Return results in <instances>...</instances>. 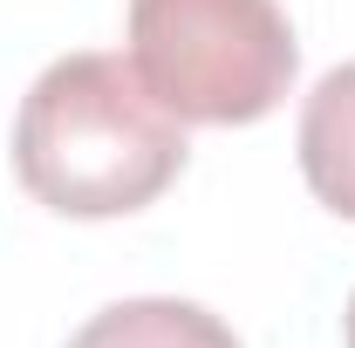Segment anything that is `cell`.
<instances>
[{
    "instance_id": "cell-1",
    "label": "cell",
    "mask_w": 355,
    "mask_h": 348,
    "mask_svg": "<svg viewBox=\"0 0 355 348\" xmlns=\"http://www.w3.org/2000/svg\"><path fill=\"white\" fill-rule=\"evenodd\" d=\"M14 171L62 218H123L178 184L184 123L123 55H62L21 96Z\"/></svg>"
},
{
    "instance_id": "cell-2",
    "label": "cell",
    "mask_w": 355,
    "mask_h": 348,
    "mask_svg": "<svg viewBox=\"0 0 355 348\" xmlns=\"http://www.w3.org/2000/svg\"><path fill=\"white\" fill-rule=\"evenodd\" d=\"M130 69L178 123H260L301 48L280 0H130Z\"/></svg>"
},
{
    "instance_id": "cell-3",
    "label": "cell",
    "mask_w": 355,
    "mask_h": 348,
    "mask_svg": "<svg viewBox=\"0 0 355 348\" xmlns=\"http://www.w3.org/2000/svg\"><path fill=\"white\" fill-rule=\"evenodd\" d=\"M301 171L328 212L355 218V62L328 69L301 110Z\"/></svg>"
},
{
    "instance_id": "cell-4",
    "label": "cell",
    "mask_w": 355,
    "mask_h": 348,
    "mask_svg": "<svg viewBox=\"0 0 355 348\" xmlns=\"http://www.w3.org/2000/svg\"><path fill=\"white\" fill-rule=\"evenodd\" d=\"M69 348H239L219 314L198 301H171V294H144V301H116L89 314L69 335Z\"/></svg>"
},
{
    "instance_id": "cell-5",
    "label": "cell",
    "mask_w": 355,
    "mask_h": 348,
    "mask_svg": "<svg viewBox=\"0 0 355 348\" xmlns=\"http://www.w3.org/2000/svg\"><path fill=\"white\" fill-rule=\"evenodd\" d=\"M349 348H355V294H349Z\"/></svg>"
}]
</instances>
